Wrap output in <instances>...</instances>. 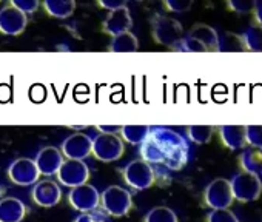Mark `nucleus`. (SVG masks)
Wrapping results in <instances>:
<instances>
[{"mask_svg": "<svg viewBox=\"0 0 262 222\" xmlns=\"http://www.w3.org/2000/svg\"><path fill=\"white\" fill-rule=\"evenodd\" d=\"M57 179L62 185L74 188L83 184H88L90 179V168L83 161H63L59 171Z\"/></svg>", "mask_w": 262, "mask_h": 222, "instance_id": "obj_8", "label": "nucleus"}, {"mask_svg": "<svg viewBox=\"0 0 262 222\" xmlns=\"http://www.w3.org/2000/svg\"><path fill=\"white\" fill-rule=\"evenodd\" d=\"M204 199H205V204L211 210L230 208V205L234 201L230 181L224 177H217L211 181L204 191Z\"/></svg>", "mask_w": 262, "mask_h": 222, "instance_id": "obj_7", "label": "nucleus"}, {"mask_svg": "<svg viewBox=\"0 0 262 222\" xmlns=\"http://www.w3.org/2000/svg\"><path fill=\"white\" fill-rule=\"evenodd\" d=\"M151 128L148 125H122L120 128V136L125 142L128 144H144V141L148 138Z\"/></svg>", "mask_w": 262, "mask_h": 222, "instance_id": "obj_23", "label": "nucleus"}, {"mask_svg": "<svg viewBox=\"0 0 262 222\" xmlns=\"http://www.w3.org/2000/svg\"><path fill=\"white\" fill-rule=\"evenodd\" d=\"M247 145L262 148V125H247Z\"/></svg>", "mask_w": 262, "mask_h": 222, "instance_id": "obj_29", "label": "nucleus"}, {"mask_svg": "<svg viewBox=\"0 0 262 222\" xmlns=\"http://www.w3.org/2000/svg\"><path fill=\"white\" fill-rule=\"evenodd\" d=\"M34 162H36V167L40 174L53 176V174H57V171L63 162V154L56 147H45L37 153Z\"/></svg>", "mask_w": 262, "mask_h": 222, "instance_id": "obj_15", "label": "nucleus"}, {"mask_svg": "<svg viewBox=\"0 0 262 222\" xmlns=\"http://www.w3.org/2000/svg\"><path fill=\"white\" fill-rule=\"evenodd\" d=\"M241 164H242L244 171L260 177L262 176V148L247 147L242 151Z\"/></svg>", "mask_w": 262, "mask_h": 222, "instance_id": "obj_19", "label": "nucleus"}, {"mask_svg": "<svg viewBox=\"0 0 262 222\" xmlns=\"http://www.w3.org/2000/svg\"><path fill=\"white\" fill-rule=\"evenodd\" d=\"M207 222H239V219L231 210L222 208V210H211L207 216Z\"/></svg>", "mask_w": 262, "mask_h": 222, "instance_id": "obj_28", "label": "nucleus"}, {"mask_svg": "<svg viewBox=\"0 0 262 222\" xmlns=\"http://www.w3.org/2000/svg\"><path fill=\"white\" fill-rule=\"evenodd\" d=\"M213 131H214V128L211 125H190L187 128L188 139L198 145L208 144L213 138Z\"/></svg>", "mask_w": 262, "mask_h": 222, "instance_id": "obj_25", "label": "nucleus"}, {"mask_svg": "<svg viewBox=\"0 0 262 222\" xmlns=\"http://www.w3.org/2000/svg\"><path fill=\"white\" fill-rule=\"evenodd\" d=\"M74 222H94V217L88 213H82L74 219Z\"/></svg>", "mask_w": 262, "mask_h": 222, "instance_id": "obj_36", "label": "nucleus"}, {"mask_svg": "<svg viewBox=\"0 0 262 222\" xmlns=\"http://www.w3.org/2000/svg\"><path fill=\"white\" fill-rule=\"evenodd\" d=\"M228 8L234 11L236 14H248V13H253L254 2H250V0H230Z\"/></svg>", "mask_w": 262, "mask_h": 222, "instance_id": "obj_31", "label": "nucleus"}, {"mask_svg": "<svg viewBox=\"0 0 262 222\" xmlns=\"http://www.w3.org/2000/svg\"><path fill=\"white\" fill-rule=\"evenodd\" d=\"M131 27H133V19H131L129 10L126 7L110 11L102 24V30L113 37L128 33L131 30Z\"/></svg>", "mask_w": 262, "mask_h": 222, "instance_id": "obj_14", "label": "nucleus"}, {"mask_svg": "<svg viewBox=\"0 0 262 222\" xmlns=\"http://www.w3.org/2000/svg\"><path fill=\"white\" fill-rule=\"evenodd\" d=\"M173 50H176V51H184V53H205V51H208L202 43H199L196 39L188 37V36H184V39H182Z\"/></svg>", "mask_w": 262, "mask_h": 222, "instance_id": "obj_27", "label": "nucleus"}, {"mask_svg": "<svg viewBox=\"0 0 262 222\" xmlns=\"http://www.w3.org/2000/svg\"><path fill=\"white\" fill-rule=\"evenodd\" d=\"M33 201L39 205V207H54L60 202L62 197V190L60 187L54 182V181H39L34 184V188L31 191Z\"/></svg>", "mask_w": 262, "mask_h": 222, "instance_id": "obj_13", "label": "nucleus"}, {"mask_svg": "<svg viewBox=\"0 0 262 222\" xmlns=\"http://www.w3.org/2000/svg\"><path fill=\"white\" fill-rule=\"evenodd\" d=\"M165 8L171 13H187L191 10L193 7V2L191 0H167V2L164 4Z\"/></svg>", "mask_w": 262, "mask_h": 222, "instance_id": "obj_32", "label": "nucleus"}, {"mask_svg": "<svg viewBox=\"0 0 262 222\" xmlns=\"http://www.w3.org/2000/svg\"><path fill=\"white\" fill-rule=\"evenodd\" d=\"M244 50H245V45H244V40H242L241 34L230 33V31L217 33V48H216V51L239 53V51H244Z\"/></svg>", "mask_w": 262, "mask_h": 222, "instance_id": "obj_21", "label": "nucleus"}, {"mask_svg": "<svg viewBox=\"0 0 262 222\" xmlns=\"http://www.w3.org/2000/svg\"><path fill=\"white\" fill-rule=\"evenodd\" d=\"M188 37L196 39L199 43H202L208 51H216L217 48V31L205 24H196L187 34Z\"/></svg>", "mask_w": 262, "mask_h": 222, "instance_id": "obj_18", "label": "nucleus"}, {"mask_svg": "<svg viewBox=\"0 0 262 222\" xmlns=\"http://www.w3.org/2000/svg\"><path fill=\"white\" fill-rule=\"evenodd\" d=\"M99 7L103 10H108V13H110V11H114L119 8H125L126 2H123V0H99Z\"/></svg>", "mask_w": 262, "mask_h": 222, "instance_id": "obj_33", "label": "nucleus"}, {"mask_svg": "<svg viewBox=\"0 0 262 222\" xmlns=\"http://www.w3.org/2000/svg\"><path fill=\"white\" fill-rule=\"evenodd\" d=\"M254 16H256V20H257V25L262 27V0L259 2H254V10H253Z\"/></svg>", "mask_w": 262, "mask_h": 222, "instance_id": "obj_35", "label": "nucleus"}, {"mask_svg": "<svg viewBox=\"0 0 262 222\" xmlns=\"http://www.w3.org/2000/svg\"><path fill=\"white\" fill-rule=\"evenodd\" d=\"M123 179L131 188L142 191L155 184V171L148 162L136 159L123 168Z\"/></svg>", "mask_w": 262, "mask_h": 222, "instance_id": "obj_5", "label": "nucleus"}, {"mask_svg": "<svg viewBox=\"0 0 262 222\" xmlns=\"http://www.w3.org/2000/svg\"><path fill=\"white\" fill-rule=\"evenodd\" d=\"M151 33L155 40L159 45L174 48L184 39V28L182 25L167 16H155L151 20Z\"/></svg>", "mask_w": 262, "mask_h": 222, "instance_id": "obj_2", "label": "nucleus"}, {"mask_svg": "<svg viewBox=\"0 0 262 222\" xmlns=\"http://www.w3.org/2000/svg\"><path fill=\"white\" fill-rule=\"evenodd\" d=\"M247 125H222L219 128L224 145L230 150L247 148Z\"/></svg>", "mask_w": 262, "mask_h": 222, "instance_id": "obj_16", "label": "nucleus"}, {"mask_svg": "<svg viewBox=\"0 0 262 222\" xmlns=\"http://www.w3.org/2000/svg\"><path fill=\"white\" fill-rule=\"evenodd\" d=\"M94 222H103V220H94Z\"/></svg>", "mask_w": 262, "mask_h": 222, "instance_id": "obj_37", "label": "nucleus"}, {"mask_svg": "<svg viewBox=\"0 0 262 222\" xmlns=\"http://www.w3.org/2000/svg\"><path fill=\"white\" fill-rule=\"evenodd\" d=\"M123 142L116 135H99L93 139L91 153L100 162L119 161L123 154Z\"/></svg>", "mask_w": 262, "mask_h": 222, "instance_id": "obj_6", "label": "nucleus"}, {"mask_svg": "<svg viewBox=\"0 0 262 222\" xmlns=\"http://www.w3.org/2000/svg\"><path fill=\"white\" fill-rule=\"evenodd\" d=\"M100 202L103 210L113 217L125 216L129 211L131 205H133L131 193L119 185H111L105 188L100 194Z\"/></svg>", "mask_w": 262, "mask_h": 222, "instance_id": "obj_3", "label": "nucleus"}, {"mask_svg": "<svg viewBox=\"0 0 262 222\" xmlns=\"http://www.w3.org/2000/svg\"><path fill=\"white\" fill-rule=\"evenodd\" d=\"M27 214L25 204L17 197L0 199V222H22Z\"/></svg>", "mask_w": 262, "mask_h": 222, "instance_id": "obj_17", "label": "nucleus"}, {"mask_svg": "<svg viewBox=\"0 0 262 222\" xmlns=\"http://www.w3.org/2000/svg\"><path fill=\"white\" fill-rule=\"evenodd\" d=\"M138 50H139V40L129 31L114 36L110 45V51L113 53H135Z\"/></svg>", "mask_w": 262, "mask_h": 222, "instance_id": "obj_22", "label": "nucleus"}, {"mask_svg": "<svg viewBox=\"0 0 262 222\" xmlns=\"http://www.w3.org/2000/svg\"><path fill=\"white\" fill-rule=\"evenodd\" d=\"M241 36H242L245 50L257 51V53L262 51V27L260 25H250Z\"/></svg>", "mask_w": 262, "mask_h": 222, "instance_id": "obj_24", "label": "nucleus"}, {"mask_svg": "<svg viewBox=\"0 0 262 222\" xmlns=\"http://www.w3.org/2000/svg\"><path fill=\"white\" fill-rule=\"evenodd\" d=\"M122 125H97V130L100 131V135H116L120 133Z\"/></svg>", "mask_w": 262, "mask_h": 222, "instance_id": "obj_34", "label": "nucleus"}, {"mask_svg": "<svg viewBox=\"0 0 262 222\" xmlns=\"http://www.w3.org/2000/svg\"><path fill=\"white\" fill-rule=\"evenodd\" d=\"M28 17L11 5L0 10V33L7 36H19L25 31Z\"/></svg>", "mask_w": 262, "mask_h": 222, "instance_id": "obj_12", "label": "nucleus"}, {"mask_svg": "<svg viewBox=\"0 0 262 222\" xmlns=\"http://www.w3.org/2000/svg\"><path fill=\"white\" fill-rule=\"evenodd\" d=\"M11 7H14L16 10H19L22 14H33L39 10V2L37 0H13L10 4Z\"/></svg>", "mask_w": 262, "mask_h": 222, "instance_id": "obj_30", "label": "nucleus"}, {"mask_svg": "<svg viewBox=\"0 0 262 222\" xmlns=\"http://www.w3.org/2000/svg\"><path fill=\"white\" fill-rule=\"evenodd\" d=\"M144 222H179V220H178L176 213L171 208L164 207V205H159V207L151 208L145 214Z\"/></svg>", "mask_w": 262, "mask_h": 222, "instance_id": "obj_26", "label": "nucleus"}, {"mask_svg": "<svg viewBox=\"0 0 262 222\" xmlns=\"http://www.w3.org/2000/svg\"><path fill=\"white\" fill-rule=\"evenodd\" d=\"M91 147L93 139L83 133H74L62 142L60 153L70 161H83L91 154Z\"/></svg>", "mask_w": 262, "mask_h": 222, "instance_id": "obj_11", "label": "nucleus"}, {"mask_svg": "<svg viewBox=\"0 0 262 222\" xmlns=\"http://www.w3.org/2000/svg\"><path fill=\"white\" fill-rule=\"evenodd\" d=\"M8 176L10 179L20 187H28V185H34L36 182H39V170L36 167V162L33 159L28 158H19L16 159L10 168H8Z\"/></svg>", "mask_w": 262, "mask_h": 222, "instance_id": "obj_9", "label": "nucleus"}, {"mask_svg": "<svg viewBox=\"0 0 262 222\" xmlns=\"http://www.w3.org/2000/svg\"><path fill=\"white\" fill-rule=\"evenodd\" d=\"M68 201L76 210L88 213V211L97 208V205L100 202V194L96 187H93L90 184H83V185L71 188V191L68 194Z\"/></svg>", "mask_w": 262, "mask_h": 222, "instance_id": "obj_10", "label": "nucleus"}, {"mask_svg": "<svg viewBox=\"0 0 262 222\" xmlns=\"http://www.w3.org/2000/svg\"><path fill=\"white\" fill-rule=\"evenodd\" d=\"M230 185H231L233 197L241 202H253L259 199L262 193L260 177L247 171H241L234 174L230 181Z\"/></svg>", "mask_w": 262, "mask_h": 222, "instance_id": "obj_4", "label": "nucleus"}, {"mask_svg": "<svg viewBox=\"0 0 262 222\" xmlns=\"http://www.w3.org/2000/svg\"><path fill=\"white\" fill-rule=\"evenodd\" d=\"M142 161L162 164L170 170H181L188 162L187 141L176 131L164 127L153 128L141 145Z\"/></svg>", "mask_w": 262, "mask_h": 222, "instance_id": "obj_1", "label": "nucleus"}, {"mask_svg": "<svg viewBox=\"0 0 262 222\" xmlns=\"http://www.w3.org/2000/svg\"><path fill=\"white\" fill-rule=\"evenodd\" d=\"M45 11L56 19H67L73 16L76 10V2L74 0H45L43 2Z\"/></svg>", "mask_w": 262, "mask_h": 222, "instance_id": "obj_20", "label": "nucleus"}]
</instances>
